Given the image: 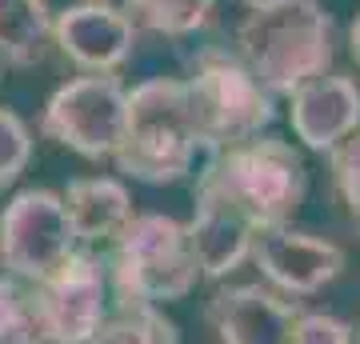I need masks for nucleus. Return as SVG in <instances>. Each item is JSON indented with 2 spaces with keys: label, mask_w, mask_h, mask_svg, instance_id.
I'll return each instance as SVG.
<instances>
[{
  "label": "nucleus",
  "mask_w": 360,
  "mask_h": 344,
  "mask_svg": "<svg viewBox=\"0 0 360 344\" xmlns=\"http://www.w3.org/2000/svg\"><path fill=\"white\" fill-rule=\"evenodd\" d=\"M348 52H352V60H356V68H360V13H356V20L348 25Z\"/></svg>",
  "instance_id": "23"
},
{
  "label": "nucleus",
  "mask_w": 360,
  "mask_h": 344,
  "mask_svg": "<svg viewBox=\"0 0 360 344\" xmlns=\"http://www.w3.org/2000/svg\"><path fill=\"white\" fill-rule=\"evenodd\" d=\"M300 300L264 284H224L208 300V320L220 344H292Z\"/></svg>",
  "instance_id": "11"
},
{
  "label": "nucleus",
  "mask_w": 360,
  "mask_h": 344,
  "mask_svg": "<svg viewBox=\"0 0 360 344\" xmlns=\"http://www.w3.org/2000/svg\"><path fill=\"white\" fill-rule=\"evenodd\" d=\"M80 248L60 192L25 189L0 212V268L20 284H40Z\"/></svg>",
  "instance_id": "6"
},
{
  "label": "nucleus",
  "mask_w": 360,
  "mask_h": 344,
  "mask_svg": "<svg viewBox=\"0 0 360 344\" xmlns=\"http://www.w3.org/2000/svg\"><path fill=\"white\" fill-rule=\"evenodd\" d=\"M184 80L200 153H220L252 141L276 120V96L260 84L236 56L208 52Z\"/></svg>",
  "instance_id": "5"
},
{
  "label": "nucleus",
  "mask_w": 360,
  "mask_h": 344,
  "mask_svg": "<svg viewBox=\"0 0 360 344\" xmlns=\"http://www.w3.org/2000/svg\"><path fill=\"white\" fill-rule=\"evenodd\" d=\"M196 180L224 192L257 229L288 224L309 192V168H304L300 148L264 132L212 153V160L200 168Z\"/></svg>",
  "instance_id": "4"
},
{
  "label": "nucleus",
  "mask_w": 360,
  "mask_h": 344,
  "mask_svg": "<svg viewBox=\"0 0 360 344\" xmlns=\"http://www.w3.org/2000/svg\"><path fill=\"white\" fill-rule=\"evenodd\" d=\"M196 141L193 108L180 77H153L129 89L124 104V136L112 153L120 177L141 184H176L193 172Z\"/></svg>",
  "instance_id": "2"
},
{
  "label": "nucleus",
  "mask_w": 360,
  "mask_h": 344,
  "mask_svg": "<svg viewBox=\"0 0 360 344\" xmlns=\"http://www.w3.org/2000/svg\"><path fill=\"white\" fill-rule=\"evenodd\" d=\"M328 168H333V189L340 204L352 220H360V132H352L328 153Z\"/></svg>",
  "instance_id": "19"
},
{
  "label": "nucleus",
  "mask_w": 360,
  "mask_h": 344,
  "mask_svg": "<svg viewBox=\"0 0 360 344\" xmlns=\"http://www.w3.org/2000/svg\"><path fill=\"white\" fill-rule=\"evenodd\" d=\"M89 344H144V329L136 308H116V317H108L101 324V332Z\"/></svg>",
  "instance_id": "21"
},
{
  "label": "nucleus",
  "mask_w": 360,
  "mask_h": 344,
  "mask_svg": "<svg viewBox=\"0 0 360 344\" xmlns=\"http://www.w3.org/2000/svg\"><path fill=\"white\" fill-rule=\"evenodd\" d=\"M120 8L136 28L156 37H193L212 20L217 0H120Z\"/></svg>",
  "instance_id": "16"
},
{
  "label": "nucleus",
  "mask_w": 360,
  "mask_h": 344,
  "mask_svg": "<svg viewBox=\"0 0 360 344\" xmlns=\"http://www.w3.org/2000/svg\"><path fill=\"white\" fill-rule=\"evenodd\" d=\"M0 80H4V64H0Z\"/></svg>",
  "instance_id": "25"
},
{
  "label": "nucleus",
  "mask_w": 360,
  "mask_h": 344,
  "mask_svg": "<svg viewBox=\"0 0 360 344\" xmlns=\"http://www.w3.org/2000/svg\"><path fill=\"white\" fill-rule=\"evenodd\" d=\"M352 336H356V344H360V329H356V332H352Z\"/></svg>",
  "instance_id": "24"
},
{
  "label": "nucleus",
  "mask_w": 360,
  "mask_h": 344,
  "mask_svg": "<svg viewBox=\"0 0 360 344\" xmlns=\"http://www.w3.org/2000/svg\"><path fill=\"white\" fill-rule=\"evenodd\" d=\"M0 344H44L28 293L4 272H0Z\"/></svg>",
  "instance_id": "17"
},
{
  "label": "nucleus",
  "mask_w": 360,
  "mask_h": 344,
  "mask_svg": "<svg viewBox=\"0 0 360 344\" xmlns=\"http://www.w3.org/2000/svg\"><path fill=\"white\" fill-rule=\"evenodd\" d=\"M104 272L116 308H165L184 300L200 281L188 232L165 212H132L112 236V260Z\"/></svg>",
  "instance_id": "3"
},
{
  "label": "nucleus",
  "mask_w": 360,
  "mask_h": 344,
  "mask_svg": "<svg viewBox=\"0 0 360 344\" xmlns=\"http://www.w3.org/2000/svg\"><path fill=\"white\" fill-rule=\"evenodd\" d=\"M28 300L44 344H89L108 320L104 260L77 248L52 276L28 288Z\"/></svg>",
  "instance_id": "8"
},
{
  "label": "nucleus",
  "mask_w": 360,
  "mask_h": 344,
  "mask_svg": "<svg viewBox=\"0 0 360 344\" xmlns=\"http://www.w3.org/2000/svg\"><path fill=\"white\" fill-rule=\"evenodd\" d=\"M52 8L49 0H0V64L32 68L49 56Z\"/></svg>",
  "instance_id": "15"
},
{
  "label": "nucleus",
  "mask_w": 360,
  "mask_h": 344,
  "mask_svg": "<svg viewBox=\"0 0 360 344\" xmlns=\"http://www.w3.org/2000/svg\"><path fill=\"white\" fill-rule=\"evenodd\" d=\"M248 260L260 268V276L276 288L288 300H304V296H316L321 288L345 272L348 256L340 244L324 241V236H312V232H300L292 224H269V229H257L252 236V248H248Z\"/></svg>",
  "instance_id": "9"
},
{
  "label": "nucleus",
  "mask_w": 360,
  "mask_h": 344,
  "mask_svg": "<svg viewBox=\"0 0 360 344\" xmlns=\"http://www.w3.org/2000/svg\"><path fill=\"white\" fill-rule=\"evenodd\" d=\"M60 204L68 212V224L80 244L112 241L132 217V192L116 177H77L60 192Z\"/></svg>",
  "instance_id": "14"
},
{
  "label": "nucleus",
  "mask_w": 360,
  "mask_h": 344,
  "mask_svg": "<svg viewBox=\"0 0 360 344\" xmlns=\"http://www.w3.org/2000/svg\"><path fill=\"white\" fill-rule=\"evenodd\" d=\"M124 104L129 89L116 72L108 77L84 72L49 96L40 113V132L84 160H112L124 136Z\"/></svg>",
  "instance_id": "7"
},
{
  "label": "nucleus",
  "mask_w": 360,
  "mask_h": 344,
  "mask_svg": "<svg viewBox=\"0 0 360 344\" xmlns=\"http://www.w3.org/2000/svg\"><path fill=\"white\" fill-rule=\"evenodd\" d=\"M104 4H112V0H104Z\"/></svg>",
  "instance_id": "26"
},
{
  "label": "nucleus",
  "mask_w": 360,
  "mask_h": 344,
  "mask_svg": "<svg viewBox=\"0 0 360 344\" xmlns=\"http://www.w3.org/2000/svg\"><path fill=\"white\" fill-rule=\"evenodd\" d=\"M193 200H196V208H193V220L184 224V232H188V248H193L196 272L208 276V281H224V276H232L248 260L257 224L224 192L208 189L200 180H196Z\"/></svg>",
  "instance_id": "12"
},
{
  "label": "nucleus",
  "mask_w": 360,
  "mask_h": 344,
  "mask_svg": "<svg viewBox=\"0 0 360 344\" xmlns=\"http://www.w3.org/2000/svg\"><path fill=\"white\" fill-rule=\"evenodd\" d=\"M236 60L272 92L288 96L333 68L336 25L321 0H245L236 25Z\"/></svg>",
  "instance_id": "1"
},
{
  "label": "nucleus",
  "mask_w": 360,
  "mask_h": 344,
  "mask_svg": "<svg viewBox=\"0 0 360 344\" xmlns=\"http://www.w3.org/2000/svg\"><path fill=\"white\" fill-rule=\"evenodd\" d=\"M292 344H356L352 336V324L333 312H312V308H300L292 329Z\"/></svg>",
  "instance_id": "20"
},
{
  "label": "nucleus",
  "mask_w": 360,
  "mask_h": 344,
  "mask_svg": "<svg viewBox=\"0 0 360 344\" xmlns=\"http://www.w3.org/2000/svg\"><path fill=\"white\" fill-rule=\"evenodd\" d=\"M288 125L309 153H333L360 128V89L345 72H321L288 92Z\"/></svg>",
  "instance_id": "13"
},
{
  "label": "nucleus",
  "mask_w": 360,
  "mask_h": 344,
  "mask_svg": "<svg viewBox=\"0 0 360 344\" xmlns=\"http://www.w3.org/2000/svg\"><path fill=\"white\" fill-rule=\"evenodd\" d=\"M144 329V344H180V329L165 317V308H136Z\"/></svg>",
  "instance_id": "22"
},
{
  "label": "nucleus",
  "mask_w": 360,
  "mask_h": 344,
  "mask_svg": "<svg viewBox=\"0 0 360 344\" xmlns=\"http://www.w3.org/2000/svg\"><path fill=\"white\" fill-rule=\"evenodd\" d=\"M136 37L141 28L124 16V8L104 0H84L65 13H52V44L80 72H96V77L120 72L136 52Z\"/></svg>",
  "instance_id": "10"
},
{
  "label": "nucleus",
  "mask_w": 360,
  "mask_h": 344,
  "mask_svg": "<svg viewBox=\"0 0 360 344\" xmlns=\"http://www.w3.org/2000/svg\"><path fill=\"white\" fill-rule=\"evenodd\" d=\"M32 160V132L13 108L0 104V192L13 189Z\"/></svg>",
  "instance_id": "18"
}]
</instances>
